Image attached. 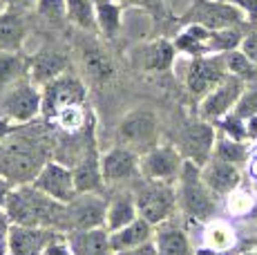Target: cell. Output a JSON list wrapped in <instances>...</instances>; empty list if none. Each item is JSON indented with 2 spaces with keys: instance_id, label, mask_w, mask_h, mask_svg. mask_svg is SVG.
<instances>
[{
  "instance_id": "obj_23",
  "label": "cell",
  "mask_w": 257,
  "mask_h": 255,
  "mask_svg": "<svg viewBox=\"0 0 257 255\" xmlns=\"http://www.w3.org/2000/svg\"><path fill=\"white\" fill-rule=\"evenodd\" d=\"M74 255H114L110 246V233L105 226L101 228H85V230H70L67 233Z\"/></svg>"
},
{
  "instance_id": "obj_44",
  "label": "cell",
  "mask_w": 257,
  "mask_h": 255,
  "mask_svg": "<svg viewBox=\"0 0 257 255\" xmlns=\"http://www.w3.org/2000/svg\"><path fill=\"white\" fill-rule=\"evenodd\" d=\"M12 190H14L12 181H9L7 177H0V208L7 206V199H9V195H12Z\"/></svg>"
},
{
  "instance_id": "obj_45",
  "label": "cell",
  "mask_w": 257,
  "mask_h": 255,
  "mask_svg": "<svg viewBox=\"0 0 257 255\" xmlns=\"http://www.w3.org/2000/svg\"><path fill=\"white\" fill-rule=\"evenodd\" d=\"M246 173H248V177L253 181H257V150H253L248 161H246Z\"/></svg>"
},
{
  "instance_id": "obj_8",
  "label": "cell",
  "mask_w": 257,
  "mask_h": 255,
  "mask_svg": "<svg viewBox=\"0 0 257 255\" xmlns=\"http://www.w3.org/2000/svg\"><path fill=\"white\" fill-rule=\"evenodd\" d=\"M228 67H226L224 54H206V56L190 58L186 65V90L195 99H204L206 94L215 85H219L226 76H228Z\"/></svg>"
},
{
  "instance_id": "obj_4",
  "label": "cell",
  "mask_w": 257,
  "mask_h": 255,
  "mask_svg": "<svg viewBox=\"0 0 257 255\" xmlns=\"http://www.w3.org/2000/svg\"><path fill=\"white\" fill-rule=\"evenodd\" d=\"M118 144L143 155L161 144V121L152 107H135L118 123Z\"/></svg>"
},
{
  "instance_id": "obj_28",
  "label": "cell",
  "mask_w": 257,
  "mask_h": 255,
  "mask_svg": "<svg viewBox=\"0 0 257 255\" xmlns=\"http://www.w3.org/2000/svg\"><path fill=\"white\" fill-rule=\"evenodd\" d=\"M96 3V27L107 41L116 38L123 27V5L118 0H94Z\"/></svg>"
},
{
  "instance_id": "obj_14",
  "label": "cell",
  "mask_w": 257,
  "mask_h": 255,
  "mask_svg": "<svg viewBox=\"0 0 257 255\" xmlns=\"http://www.w3.org/2000/svg\"><path fill=\"white\" fill-rule=\"evenodd\" d=\"M67 233L45 226H23V224H9V255H43L49 244L65 237Z\"/></svg>"
},
{
  "instance_id": "obj_15",
  "label": "cell",
  "mask_w": 257,
  "mask_h": 255,
  "mask_svg": "<svg viewBox=\"0 0 257 255\" xmlns=\"http://www.w3.org/2000/svg\"><path fill=\"white\" fill-rule=\"evenodd\" d=\"M107 202L98 193H78L67 204V217H70V230L101 228L105 226Z\"/></svg>"
},
{
  "instance_id": "obj_37",
  "label": "cell",
  "mask_w": 257,
  "mask_h": 255,
  "mask_svg": "<svg viewBox=\"0 0 257 255\" xmlns=\"http://www.w3.org/2000/svg\"><path fill=\"white\" fill-rule=\"evenodd\" d=\"M235 112L239 116H244V119H248V116H257V85L246 87L244 96H241L239 103H237Z\"/></svg>"
},
{
  "instance_id": "obj_43",
  "label": "cell",
  "mask_w": 257,
  "mask_h": 255,
  "mask_svg": "<svg viewBox=\"0 0 257 255\" xmlns=\"http://www.w3.org/2000/svg\"><path fill=\"white\" fill-rule=\"evenodd\" d=\"M23 125H18V123H14V121H9V119H3L0 116V144H5V141L9 139V137L14 135V132H18Z\"/></svg>"
},
{
  "instance_id": "obj_35",
  "label": "cell",
  "mask_w": 257,
  "mask_h": 255,
  "mask_svg": "<svg viewBox=\"0 0 257 255\" xmlns=\"http://www.w3.org/2000/svg\"><path fill=\"white\" fill-rule=\"evenodd\" d=\"M85 67L90 72V76H94L96 81H107V78L114 74L112 61L101 50H90L85 54Z\"/></svg>"
},
{
  "instance_id": "obj_50",
  "label": "cell",
  "mask_w": 257,
  "mask_h": 255,
  "mask_svg": "<svg viewBox=\"0 0 257 255\" xmlns=\"http://www.w3.org/2000/svg\"><path fill=\"white\" fill-rule=\"evenodd\" d=\"M239 255H257V248H253V251H244V253H239Z\"/></svg>"
},
{
  "instance_id": "obj_34",
  "label": "cell",
  "mask_w": 257,
  "mask_h": 255,
  "mask_svg": "<svg viewBox=\"0 0 257 255\" xmlns=\"http://www.w3.org/2000/svg\"><path fill=\"white\" fill-rule=\"evenodd\" d=\"M215 128H217V132H221V135L230 137V139H235V141H248V132H246V119L237 114L235 110L230 112V114L221 116V119L215 123ZM248 144H250V141H248Z\"/></svg>"
},
{
  "instance_id": "obj_42",
  "label": "cell",
  "mask_w": 257,
  "mask_h": 255,
  "mask_svg": "<svg viewBox=\"0 0 257 255\" xmlns=\"http://www.w3.org/2000/svg\"><path fill=\"white\" fill-rule=\"evenodd\" d=\"M114 255H157V244H155V239H150V242H146V244H139V246L114 253Z\"/></svg>"
},
{
  "instance_id": "obj_31",
  "label": "cell",
  "mask_w": 257,
  "mask_h": 255,
  "mask_svg": "<svg viewBox=\"0 0 257 255\" xmlns=\"http://www.w3.org/2000/svg\"><path fill=\"white\" fill-rule=\"evenodd\" d=\"M253 25H239V27H226V29H215L210 32V54H228L233 50H239L241 41H244L246 32Z\"/></svg>"
},
{
  "instance_id": "obj_21",
  "label": "cell",
  "mask_w": 257,
  "mask_h": 255,
  "mask_svg": "<svg viewBox=\"0 0 257 255\" xmlns=\"http://www.w3.org/2000/svg\"><path fill=\"white\" fill-rule=\"evenodd\" d=\"M25 9L5 7L0 12V52H21L27 41V21H25Z\"/></svg>"
},
{
  "instance_id": "obj_5",
  "label": "cell",
  "mask_w": 257,
  "mask_h": 255,
  "mask_svg": "<svg viewBox=\"0 0 257 255\" xmlns=\"http://www.w3.org/2000/svg\"><path fill=\"white\" fill-rule=\"evenodd\" d=\"M135 199L137 208H139V217L148 219L152 226H159V224L172 219L179 210L177 184L143 179L141 186L135 190Z\"/></svg>"
},
{
  "instance_id": "obj_20",
  "label": "cell",
  "mask_w": 257,
  "mask_h": 255,
  "mask_svg": "<svg viewBox=\"0 0 257 255\" xmlns=\"http://www.w3.org/2000/svg\"><path fill=\"white\" fill-rule=\"evenodd\" d=\"M65 72H67V56L58 50L45 47V50L36 52L29 58V81L36 83L38 87L47 85L49 81L58 78Z\"/></svg>"
},
{
  "instance_id": "obj_32",
  "label": "cell",
  "mask_w": 257,
  "mask_h": 255,
  "mask_svg": "<svg viewBox=\"0 0 257 255\" xmlns=\"http://www.w3.org/2000/svg\"><path fill=\"white\" fill-rule=\"evenodd\" d=\"M224 206L230 217H250L253 213H257V195L250 188L237 186L233 193L224 197Z\"/></svg>"
},
{
  "instance_id": "obj_25",
  "label": "cell",
  "mask_w": 257,
  "mask_h": 255,
  "mask_svg": "<svg viewBox=\"0 0 257 255\" xmlns=\"http://www.w3.org/2000/svg\"><path fill=\"white\" fill-rule=\"evenodd\" d=\"M137 217H139V208H137L135 193L123 190V193L112 195L110 202H107V217H105L107 233L127 226V224L135 222Z\"/></svg>"
},
{
  "instance_id": "obj_33",
  "label": "cell",
  "mask_w": 257,
  "mask_h": 255,
  "mask_svg": "<svg viewBox=\"0 0 257 255\" xmlns=\"http://www.w3.org/2000/svg\"><path fill=\"white\" fill-rule=\"evenodd\" d=\"M67 21L83 32H98L96 3L94 0H67Z\"/></svg>"
},
{
  "instance_id": "obj_27",
  "label": "cell",
  "mask_w": 257,
  "mask_h": 255,
  "mask_svg": "<svg viewBox=\"0 0 257 255\" xmlns=\"http://www.w3.org/2000/svg\"><path fill=\"white\" fill-rule=\"evenodd\" d=\"M201 239H204V246L206 248L226 255L230 248H235L237 233H235L233 224L226 222V219H208V222H204V233H201Z\"/></svg>"
},
{
  "instance_id": "obj_6",
  "label": "cell",
  "mask_w": 257,
  "mask_h": 255,
  "mask_svg": "<svg viewBox=\"0 0 257 255\" xmlns=\"http://www.w3.org/2000/svg\"><path fill=\"white\" fill-rule=\"evenodd\" d=\"M43 112V90L32 83L29 78H23L16 85L0 92V116L9 119L18 125L32 123Z\"/></svg>"
},
{
  "instance_id": "obj_11",
  "label": "cell",
  "mask_w": 257,
  "mask_h": 255,
  "mask_svg": "<svg viewBox=\"0 0 257 255\" xmlns=\"http://www.w3.org/2000/svg\"><path fill=\"white\" fill-rule=\"evenodd\" d=\"M184 161V155L175 144H159L139 157V175L150 181L177 184Z\"/></svg>"
},
{
  "instance_id": "obj_17",
  "label": "cell",
  "mask_w": 257,
  "mask_h": 255,
  "mask_svg": "<svg viewBox=\"0 0 257 255\" xmlns=\"http://www.w3.org/2000/svg\"><path fill=\"white\" fill-rule=\"evenodd\" d=\"M72 170L78 193H101V188L105 186V179H103L101 173V153L96 150L94 137L87 141L85 150L78 155L76 166Z\"/></svg>"
},
{
  "instance_id": "obj_49",
  "label": "cell",
  "mask_w": 257,
  "mask_h": 255,
  "mask_svg": "<svg viewBox=\"0 0 257 255\" xmlns=\"http://www.w3.org/2000/svg\"><path fill=\"white\" fill-rule=\"evenodd\" d=\"M9 215H7V210L5 208H0V230H7L9 228Z\"/></svg>"
},
{
  "instance_id": "obj_19",
  "label": "cell",
  "mask_w": 257,
  "mask_h": 255,
  "mask_svg": "<svg viewBox=\"0 0 257 255\" xmlns=\"http://www.w3.org/2000/svg\"><path fill=\"white\" fill-rule=\"evenodd\" d=\"M201 177H204L206 186H208L217 197H226L228 193H233L237 186H241L244 173H241L239 166L210 157V159L201 166Z\"/></svg>"
},
{
  "instance_id": "obj_12",
  "label": "cell",
  "mask_w": 257,
  "mask_h": 255,
  "mask_svg": "<svg viewBox=\"0 0 257 255\" xmlns=\"http://www.w3.org/2000/svg\"><path fill=\"white\" fill-rule=\"evenodd\" d=\"M215 139H217L215 123H208V121L197 116L195 121L184 123L175 146L179 148V153L184 155V159H190V161H195V164L204 166L212 157Z\"/></svg>"
},
{
  "instance_id": "obj_36",
  "label": "cell",
  "mask_w": 257,
  "mask_h": 255,
  "mask_svg": "<svg viewBox=\"0 0 257 255\" xmlns=\"http://www.w3.org/2000/svg\"><path fill=\"white\" fill-rule=\"evenodd\" d=\"M36 14L47 23H65L67 21V0H36Z\"/></svg>"
},
{
  "instance_id": "obj_13",
  "label": "cell",
  "mask_w": 257,
  "mask_h": 255,
  "mask_svg": "<svg viewBox=\"0 0 257 255\" xmlns=\"http://www.w3.org/2000/svg\"><path fill=\"white\" fill-rule=\"evenodd\" d=\"M32 186H36L38 190H43L45 195H49L52 199H56V202H61V204H70L78 195L74 170L70 166L63 164V161H56V159H49L47 164L38 170Z\"/></svg>"
},
{
  "instance_id": "obj_16",
  "label": "cell",
  "mask_w": 257,
  "mask_h": 255,
  "mask_svg": "<svg viewBox=\"0 0 257 255\" xmlns=\"http://www.w3.org/2000/svg\"><path fill=\"white\" fill-rule=\"evenodd\" d=\"M101 173L105 184H125L139 175V155L125 146H112L101 153Z\"/></svg>"
},
{
  "instance_id": "obj_40",
  "label": "cell",
  "mask_w": 257,
  "mask_h": 255,
  "mask_svg": "<svg viewBox=\"0 0 257 255\" xmlns=\"http://www.w3.org/2000/svg\"><path fill=\"white\" fill-rule=\"evenodd\" d=\"M224 3L235 5L250 25H257V0H224Z\"/></svg>"
},
{
  "instance_id": "obj_41",
  "label": "cell",
  "mask_w": 257,
  "mask_h": 255,
  "mask_svg": "<svg viewBox=\"0 0 257 255\" xmlns=\"http://www.w3.org/2000/svg\"><path fill=\"white\" fill-rule=\"evenodd\" d=\"M43 255H74L72 248H70V244H67V235H65V237H61V239H56L54 244H49L47 251Z\"/></svg>"
},
{
  "instance_id": "obj_1",
  "label": "cell",
  "mask_w": 257,
  "mask_h": 255,
  "mask_svg": "<svg viewBox=\"0 0 257 255\" xmlns=\"http://www.w3.org/2000/svg\"><path fill=\"white\" fill-rule=\"evenodd\" d=\"M12 224L23 226H45L70 233V217H67V204L52 199L43 190L32 184L14 186L12 195L5 206Z\"/></svg>"
},
{
  "instance_id": "obj_47",
  "label": "cell",
  "mask_w": 257,
  "mask_h": 255,
  "mask_svg": "<svg viewBox=\"0 0 257 255\" xmlns=\"http://www.w3.org/2000/svg\"><path fill=\"white\" fill-rule=\"evenodd\" d=\"M0 5L14 7V9H27V7H32V5H36V0H0Z\"/></svg>"
},
{
  "instance_id": "obj_10",
  "label": "cell",
  "mask_w": 257,
  "mask_h": 255,
  "mask_svg": "<svg viewBox=\"0 0 257 255\" xmlns=\"http://www.w3.org/2000/svg\"><path fill=\"white\" fill-rule=\"evenodd\" d=\"M246 81H241L239 76L228 74L219 85H215L204 99H199L197 103V116L208 123H217L221 116L230 114L237 107L239 99L246 92Z\"/></svg>"
},
{
  "instance_id": "obj_38",
  "label": "cell",
  "mask_w": 257,
  "mask_h": 255,
  "mask_svg": "<svg viewBox=\"0 0 257 255\" xmlns=\"http://www.w3.org/2000/svg\"><path fill=\"white\" fill-rule=\"evenodd\" d=\"M239 52L246 54V56L257 65V25H253L248 32H246L244 41H241V45H239Z\"/></svg>"
},
{
  "instance_id": "obj_2",
  "label": "cell",
  "mask_w": 257,
  "mask_h": 255,
  "mask_svg": "<svg viewBox=\"0 0 257 255\" xmlns=\"http://www.w3.org/2000/svg\"><path fill=\"white\" fill-rule=\"evenodd\" d=\"M21 130L0 144V177H7L14 186L32 184L38 170L49 161L47 148H43L38 139L23 137Z\"/></svg>"
},
{
  "instance_id": "obj_48",
  "label": "cell",
  "mask_w": 257,
  "mask_h": 255,
  "mask_svg": "<svg viewBox=\"0 0 257 255\" xmlns=\"http://www.w3.org/2000/svg\"><path fill=\"white\" fill-rule=\"evenodd\" d=\"M0 255H9V237H7V230H0Z\"/></svg>"
},
{
  "instance_id": "obj_30",
  "label": "cell",
  "mask_w": 257,
  "mask_h": 255,
  "mask_svg": "<svg viewBox=\"0 0 257 255\" xmlns=\"http://www.w3.org/2000/svg\"><path fill=\"white\" fill-rule=\"evenodd\" d=\"M23 78H29V61H25L21 52H0V92Z\"/></svg>"
},
{
  "instance_id": "obj_29",
  "label": "cell",
  "mask_w": 257,
  "mask_h": 255,
  "mask_svg": "<svg viewBox=\"0 0 257 255\" xmlns=\"http://www.w3.org/2000/svg\"><path fill=\"white\" fill-rule=\"evenodd\" d=\"M250 153H253V148H250L248 141H235L230 137L217 132L215 148H212V157L215 159L228 161V164H235L239 168H246V161H248Z\"/></svg>"
},
{
  "instance_id": "obj_26",
  "label": "cell",
  "mask_w": 257,
  "mask_h": 255,
  "mask_svg": "<svg viewBox=\"0 0 257 255\" xmlns=\"http://www.w3.org/2000/svg\"><path fill=\"white\" fill-rule=\"evenodd\" d=\"M210 32L201 25H181V32L175 36V50L177 54H184L188 58H197V56H206L210 54L208 41H210Z\"/></svg>"
},
{
  "instance_id": "obj_22",
  "label": "cell",
  "mask_w": 257,
  "mask_h": 255,
  "mask_svg": "<svg viewBox=\"0 0 257 255\" xmlns=\"http://www.w3.org/2000/svg\"><path fill=\"white\" fill-rule=\"evenodd\" d=\"M155 244L157 255H195L186 228L179 222H175V217L157 226Z\"/></svg>"
},
{
  "instance_id": "obj_7",
  "label": "cell",
  "mask_w": 257,
  "mask_h": 255,
  "mask_svg": "<svg viewBox=\"0 0 257 255\" xmlns=\"http://www.w3.org/2000/svg\"><path fill=\"white\" fill-rule=\"evenodd\" d=\"M201 25L206 29H226V27H239L250 25L246 16L230 3L224 0H192L190 7L181 16V25Z\"/></svg>"
},
{
  "instance_id": "obj_46",
  "label": "cell",
  "mask_w": 257,
  "mask_h": 255,
  "mask_svg": "<svg viewBox=\"0 0 257 255\" xmlns=\"http://www.w3.org/2000/svg\"><path fill=\"white\" fill-rule=\"evenodd\" d=\"M246 132H248L250 144H257V116H248L246 119Z\"/></svg>"
},
{
  "instance_id": "obj_24",
  "label": "cell",
  "mask_w": 257,
  "mask_h": 255,
  "mask_svg": "<svg viewBox=\"0 0 257 255\" xmlns=\"http://www.w3.org/2000/svg\"><path fill=\"white\" fill-rule=\"evenodd\" d=\"M155 230H157V226H152L148 219L137 217L135 222H130L127 226L110 233L112 253H121V251H127V248L139 246V244L150 242V239H155Z\"/></svg>"
},
{
  "instance_id": "obj_18",
  "label": "cell",
  "mask_w": 257,
  "mask_h": 255,
  "mask_svg": "<svg viewBox=\"0 0 257 255\" xmlns=\"http://www.w3.org/2000/svg\"><path fill=\"white\" fill-rule=\"evenodd\" d=\"M177 58L175 43L168 38H157V41L143 43L132 52V61L143 72H168Z\"/></svg>"
},
{
  "instance_id": "obj_3",
  "label": "cell",
  "mask_w": 257,
  "mask_h": 255,
  "mask_svg": "<svg viewBox=\"0 0 257 255\" xmlns=\"http://www.w3.org/2000/svg\"><path fill=\"white\" fill-rule=\"evenodd\" d=\"M177 199L179 210L192 222H208L217 210V195L206 186L201 177V166L186 159L177 179Z\"/></svg>"
},
{
  "instance_id": "obj_9",
  "label": "cell",
  "mask_w": 257,
  "mask_h": 255,
  "mask_svg": "<svg viewBox=\"0 0 257 255\" xmlns=\"http://www.w3.org/2000/svg\"><path fill=\"white\" fill-rule=\"evenodd\" d=\"M43 90V112L41 116H45L47 121H52L61 110L70 105H78V103H87V87L76 74H72L70 70L58 78L49 81L47 85L41 87Z\"/></svg>"
},
{
  "instance_id": "obj_39",
  "label": "cell",
  "mask_w": 257,
  "mask_h": 255,
  "mask_svg": "<svg viewBox=\"0 0 257 255\" xmlns=\"http://www.w3.org/2000/svg\"><path fill=\"white\" fill-rule=\"evenodd\" d=\"M118 3L123 7H139L148 14H155V16L164 12V0H118Z\"/></svg>"
}]
</instances>
